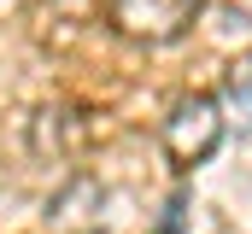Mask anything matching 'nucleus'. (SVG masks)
<instances>
[{
	"label": "nucleus",
	"instance_id": "nucleus-1",
	"mask_svg": "<svg viewBox=\"0 0 252 234\" xmlns=\"http://www.w3.org/2000/svg\"><path fill=\"white\" fill-rule=\"evenodd\" d=\"M217 141H223V106H217L211 94L176 100V112L164 117V152L176 158V170L205 164V158L217 152Z\"/></svg>",
	"mask_w": 252,
	"mask_h": 234
},
{
	"label": "nucleus",
	"instance_id": "nucleus-2",
	"mask_svg": "<svg viewBox=\"0 0 252 234\" xmlns=\"http://www.w3.org/2000/svg\"><path fill=\"white\" fill-rule=\"evenodd\" d=\"M199 12H205V0H112L106 6L112 29L129 35V41H147V47H164V41L188 35Z\"/></svg>",
	"mask_w": 252,
	"mask_h": 234
},
{
	"label": "nucleus",
	"instance_id": "nucleus-3",
	"mask_svg": "<svg viewBox=\"0 0 252 234\" xmlns=\"http://www.w3.org/2000/svg\"><path fill=\"white\" fill-rule=\"evenodd\" d=\"M35 12L41 18H59V24H82V18L100 12V0H35Z\"/></svg>",
	"mask_w": 252,
	"mask_h": 234
}]
</instances>
